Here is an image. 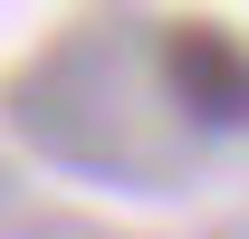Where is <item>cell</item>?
Segmentation results:
<instances>
[{"instance_id": "1", "label": "cell", "mask_w": 249, "mask_h": 239, "mask_svg": "<svg viewBox=\"0 0 249 239\" xmlns=\"http://www.w3.org/2000/svg\"><path fill=\"white\" fill-rule=\"evenodd\" d=\"M163 77H173V96H182V115L220 124V134H240V124H249V48H240L230 29L182 19V29L163 38Z\"/></svg>"}]
</instances>
